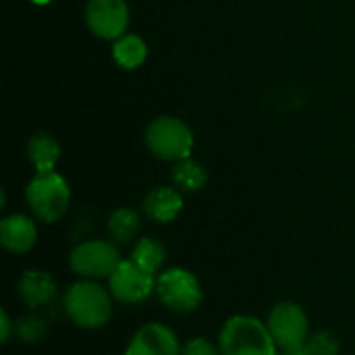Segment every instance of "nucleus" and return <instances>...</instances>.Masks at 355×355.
Here are the masks:
<instances>
[{
	"mask_svg": "<svg viewBox=\"0 0 355 355\" xmlns=\"http://www.w3.org/2000/svg\"><path fill=\"white\" fill-rule=\"evenodd\" d=\"M67 318L83 331L104 329L114 314V297L102 281H75L62 295Z\"/></svg>",
	"mask_w": 355,
	"mask_h": 355,
	"instance_id": "1",
	"label": "nucleus"
},
{
	"mask_svg": "<svg viewBox=\"0 0 355 355\" xmlns=\"http://www.w3.org/2000/svg\"><path fill=\"white\" fill-rule=\"evenodd\" d=\"M216 343L223 355H277L279 349L266 322L250 314L227 318Z\"/></svg>",
	"mask_w": 355,
	"mask_h": 355,
	"instance_id": "2",
	"label": "nucleus"
},
{
	"mask_svg": "<svg viewBox=\"0 0 355 355\" xmlns=\"http://www.w3.org/2000/svg\"><path fill=\"white\" fill-rule=\"evenodd\" d=\"M25 202L31 214L46 223H58L71 206V187L58 173H37L25 187Z\"/></svg>",
	"mask_w": 355,
	"mask_h": 355,
	"instance_id": "3",
	"label": "nucleus"
},
{
	"mask_svg": "<svg viewBox=\"0 0 355 355\" xmlns=\"http://www.w3.org/2000/svg\"><path fill=\"white\" fill-rule=\"evenodd\" d=\"M156 297L175 314H193L204 302V289L191 270L171 266L156 277Z\"/></svg>",
	"mask_w": 355,
	"mask_h": 355,
	"instance_id": "4",
	"label": "nucleus"
},
{
	"mask_svg": "<svg viewBox=\"0 0 355 355\" xmlns=\"http://www.w3.org/2000/svg\"><path fill=\"white\" fill-rule=\"evenodd\" d=\"M121 262V250L112 239H87L77 243L69 254L71 270L87 281H108Z\"/></svg>",
	"mask_w": 355,
	"mask_h": 355,
	"instance_id": "5",
	"label": "nucleus"
},
{
	"mask_svg": "<svg viewBox=\"0 0 355 355\" xmlns=\"http://www.w3.org/2000/svg\"><path fill=\"white\" fill-rule=\"evenodd\" d=\"M146 146L156 158L179 162L189 158L193 150V133L175 116H158L146 129Z\"/></svg>",
	"mask_w": 355,
	"mask_h": 355,
	"instance_id": "6",
	"label": "nucleus"
},
{
	"mask_svg": "<svg viewBox=\"0 0 355 355\" xmlns=\"http://www.w3.org/2000/svg\"><path fill=\"white\" fill-rule=\"evenodd\" d=\"M266 327L277 347L306 345L312 335L308 312L297 302H291V300L279 302L270 308L266 316Z\"/></svg>",
	"mask_w": 355,
	"mask_h": 355,
	"instance_id": "7",
	"label": "nucleus"
},
{
	"mask_svg": "<svg viewBox=\"0 0 355 355\" xmlns=\"http://www.w3.org/2000/svg\"><path fill=\"white\" fill-rule=\"evenodd\" d=\"M106 287L110 289L116 304L135 306L156 293V277L135 266L129 258H123V262L108 277Z\"/></svg>",
	"mask_w": 355,
	"mask_h": 355,
	"instance_id": "8",
	"label": "nucleus"
},
{
	"mask_svg": "<svg viewBox=\"0 0 355 355\" xmlns=\"http://www.w3.org/2000/svg\"><path fill=\"white\" fill-rule=\"evenodd\" d=\"M85 23L102 40H119L129 27V6L125 0H87Z\"/></svg>",
	"mask_w": 355,
	"mask_h": 355,
	"instance_id": "9",
	"label": "nucleus"
},
{
	"mask_svg": "<svg viewBox=\"0 0 355 355\" xmlns=\"http://www.w3.org/2000/svg\"><path fill=\"white\" fill-rule=\"evenodd\" d=\"M177 333L162 322L141 324L129 339L123 355H181Z\"/></svg>",
	"mask_w": 355,
	"mask_h": 355,
	"instance_id": "10",
	"label": "nucleus"
},
{
	"mask_svg": "<svg viewBox=\"0 0 355 355\" xmlns=\"http://www.w3.org/2000/svg\"><path fill=\"white\" fill-rule=\"evenodd\" d=\"M58 295V285L48 270L25 268L17 279V297L31 312L50 306Z\"/></svg>",
	"mask_w": 355,
	"mask_h": 355,
	"instance_id": "11",
	"label": "nucleus"
},
{
	"mask_svg": "<svg viewBox=\"0 0 355 355\" xmlns=\"http://www.w3.org/2000/svg\"><path fill=\"white\" fill-rule=\"evenodd\" d=\"M37 241V225L27 214H8L0 220V245L10 254H27Z\"/></svg>",
	"mask_w": 355,
	"mask_h": 355,
	"instance_id": "12",
	"label": "nucleus"
},
{
	"mask_svg": "<svg viewBox=\"0 0 355 355\" xmlns=\"http://www.w3.org/2000/svg\"><path fill=\"white\" fill-rule=\"evenodd\" d=\"M144 214L160 225L173 223L183 210V196L177 187H154L141 204Z\"/></svg>",
	"mask_w": 355,
	"mask_h": 355,
	"instance_id": "13",
	"label": "nucleus"
},
{
	"mask_svg": "<svg viewBox=\"0 0 355 355\" xmlns=\"http://www.w3.org/2000/svg\"><path fill=\"white\" fill-rule=\"evenodd\" d=\"M129 260L135 266H139L141 270H146L148 275L158 277L164 270V264H166V250H164V245L158 239L141 237L133 245V250L129 254Z\"/></svg>",
	"mask_w": 355,
	"mask_h": 355,
	"instance_id": "14",
	"label": "nucleus"
},
{
	"mask_svg": "<svg viewBox=\"0 0 355 355\" xmlns=\"http://www.w3.org/2000/svg\"><path fill=\"white\" fill-rule=\"evenodd\" d=\"M27 156L35 173H52L60 158V146L54 137L46 133H35L27 144Z\"/></svg>",
	"mask_w": 355,
	"mask_h": 355,
	"instance_id": "15",
	"label": "nucleus"
},
{
	"mask_svg": "<svg viewBox=\"0 0 355 355\" xmlns=\"http://www.w3.org/2000/svg\"><path fill=\"white\" fill-rule=\"evenodd\" d=\"M141 227V218L135 210L131 208H116L106 223V231L108 237L116 243V245H127L131 243Z\"/></svg>",
	"mask_w": 355,
	"mask_h": 355,
	"instance_id": "16",
	"label": "nucleus"
},
{
	"mask_svg": "<svg viewBox=\"0 0 355 355\" xmlns=\"http://www.w3.org/2000/svg\"><path fill=\"white\" fill-rule=\"evenodd\" d=\"M148 56V46L146 42L135 35V33H125L121 35L119 40H114V46H112V58L116 60L119 67L131 71V69H137L144 64Z\"/></svg>",
	"mask_w": 355,
	"mask_h": 355,
	"instance_id": "17",
	"label": "nucleus"
},
{
	"mask_svg": "<svg viewBox=\"0 0 355 355\" xmlns=\"http://www.w3.org/2000/svg\"><path fill=\"white\" fill-rule=\"evenodd\" d=\"M171 179H173V183H175V187L179 191L193 193V191L204 189V185L208 181V173L200 162H196L191 158H185V160H179L173 166Z\"/></svg>",
	"mask_w": 355,
	"mask_h": 355,
	"instance_id": "18",
	"label": "nucleus"
},
{
	"mask_svg": "<svg viewBox=\"0 0 355 355\" xmlns=\"http://www.w3.org/2000/svg\"><path fill=\"white\" fill-rule=\"evenodd\" d=\"M50 333V327L44 316L31 312L15 320V337L23 345H37L42 343Z\"/></svg>",
	"mask_w": 355,
	"mask_h": 355,
	"instance_id": "19",
	"label": "nucleus"
},
{
	"mask_svg": "<svg viewBox=\"0 0 355 355\" xmlns=\"http://www.w3.org/2000/svg\"><path fill=\"white\" fill-rule=\"evenodd\" d=\"M308 349L312 355H341V341L333 331H314L308 339Z\"/></svg>",
	"mask_w": 355,
	"mask_h": 355,
	"instance_id": "20",
	"label": "nucleus"
},
{
	"mask_svg": "<svg viewBox=\"0 0 355 355\" xmlns=\"http://www.w3.org/2000/svg\"><path fill=\"white\" fill-rule=\"evenodd\" d=\"M181 355H223L218 343L208 337H191L181 345Z\"/></svg>",
	"mask_w": 355,
	"mask_h": 355,
	"instance_id": "21",
	"label": "nucleus"
},
{
	"mask_svg": "<svg viewBox=\"0 0 355 355\" xmlns=\"http://www.w3.org/2000/svg\"><path fill=\"white\" fill-rule=\"evenodd\" d=\"M12 337H15V320L10 318V314L6 310H2L0 312V339L6 345Z\"/></svg>",
	"mask_w": 355,
	"mask_h": 355,
	"instance_id": "22",
	"label": "nucleus"
},
{
	"mask_svg": "<svg viewBox=\"0 0 355 355\" xmlns=\"http://www.w3.org/2000/svg\"><path fill=\"white\" fill-rule=\"evenodd\" d=\"M277 355H312L308 349V345H300V347H279Z\"/></svg>",
	"mask_w": 355,
	"mask_h": 355,
	"instance_id": "23",
	"label": "nucleus"
},
{
	"mask_svg": "<svg viewBox=\"0 0 355 355\" xmlns=\"http://www.w3.org/2000/svg\"><path fill=\"white\" fill-rule=\"evenodd\" d=\"M33 4H50L52 0H31Z\"/></svg>",
	"mask_w": 355,
	"mask_h": 355,
	"instance_id": "24",
	"label": "nucleus"
}]
</instances>
